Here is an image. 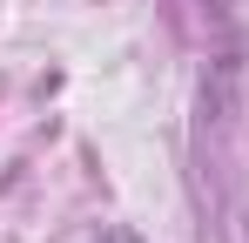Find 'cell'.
Segmentation results:
<instances>
[{"label": "cell", "instance_id": "obj_1", "mask_svg": "<svg viewBox=\"0 0 249 243\" xmlns=\"http://www.w3.org/2000/svg\"><path fill=\"white\" fill-rule=\"evenodd\" d=\"M101 243H142V237H135V230H108Z\"/></svg>", "mask_w": 249, "mask_h": 243}]
</instances>
